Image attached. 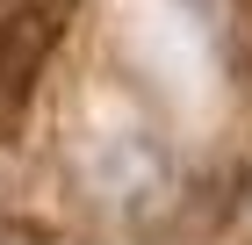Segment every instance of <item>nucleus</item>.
Listing matches in <instances>:
<instances>
[{
	"label": "nucleus",
	"mask_w": 252,
	"mask_h": 245,
	"mask_svg": "<svg viewBox=\"0 0 252 245\" xmlns=\"http://www.w3.org/2000/svg\"><path fill=\"white\" fill-rule=\"evenodd\" d=\"M245 7H252V0H245Z\"/></svg>",
	"instance_id": "20e7f679"
},
{
	"label": "nucleus",
	"mask_w": 252,
	"mask_h": 245,
	"mask_svg": "<svg viewBox=\"0 0 252 245\" xmlns=\"http://www.w3.org/2000/svg\"><path fill=\"white\" fill-rule=\"evenodd\" d=\"M65 7H72V0H65Z\"/></svg>",
	"instance_id": "7ed1b4c3"
},
{
	"label": "nucleus",
	"mask_w": 252,
	"mask_h": 245,
	"mask_svg": "<svg viewBox=\"0 0 252 245\" xmlns=\"http://www.w3.org/2000/svg\"><path fill=\"white\" fill-rule=\"evenodd\" d=\"M0 245H58V231H51V224H36V216L0 209Z\"/></svg>",
	"instance_id": "f03ea898"
},
{
	"label": "nucleus",
	"mask_w": 252,
	"mask_h": 245,
	"mask_svg": "<svg viewBox=\"0 0 252 245\" xmlns=\"http://www.w3.org/2000/svg\"><path fill=\"white\" fill-rule=\"evenodd\" d=\"M65 0H0V130H15L65 36Z\"/></svg>",
	"instance_id": "f257e3e1"
}]
</instances>
